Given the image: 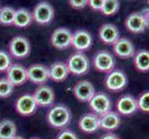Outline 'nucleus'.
<instances>
[{"label": "nucleus", "mask_w": 149, "mask_h": 139, "mask_svg": "<svg viewBox=\"0 0 149 139\" xmlns=\"http://www.w3.org/2000/svg\"><path fill=\"white\" fill-rule=\"evenodd\" d=\"M66 64L70 73L75 76L84 75L90 70L89 59L83 52H75L71 54L68 58Z\"/></svg>", "instance_id": "f03ea898"}, {"label": "nucleus", "mask_w": 149, "mask_h": 139, "mask_svg": "<svg viewBox=\"0 0 149 139\" xmlns=\"http://www.w3.org/2000/svg\"><path fill=\"white\" fill-rule=\"evenodd\" d=\"M31 139H41V138H39V137H33V138H31Z\"/></svg>", "instance_id": "c9c22d12"}, {"label": "nucleus", "mask_w": 149, "mask_h": 139, "mask_svg": "<svg viewBox=\"0 0 149 139\" xmlns=\"http://www.w3.org/2000/svg\"><path fill=\"white\" fill-rule=\"evenodd\" d=\"M71 38L72 33L67 28H58L51 34L50 41L55 48L63 50L70 47L71 45Z\"/></svg>", "instance_id": "9b49d317"}, {"label": "nucleus", "mask_w": 149, "mask_h": 139, "mask_svg": "<svg viewBox=\"0 0 149 139\" xmlns=\"http://www.w3.org/2000/svg\"><path fill=\"white\" fill-rule=\"evenodd\" d=\"M125 27L132 34H142L147 29L146 20L141 11L132 12L125 20Z\"/></svg>", "instance_id": "f3484780"}, {"label": "nucleus", "mask_w": 149, "mask_h": 139, "mask_svg": "<svg viewBox=\"0 0 149 139\" xmlns=\"http://www.w3.org/2000/svg\"><path fill=\"white\" fill-rule=\"evenodd\" d=\"M73 94L79 101L89 102L90 99L95 94V89L94 85L91 82L81 80L74 85Z\"/></svg>", "instance_id": "2eb2a0df"}, {"label": "nucleus", "mask_w": 149, "mask_h": 139, "mask_svg": "<svg viewBox=\"0 0 149 139\" xmlns=\"http://www.w3.org/2000/svg\"><path fill=\"white\" fill-rule=\"evenodd\" d=\"M142 14H143V17L146 20V26L147 28H149V8H143L142 10Z\"/></svg>", "instance_id": "72a5a7b5"}, {"label": "nucleus", "mask_w": 149, "mask_h": 139, "mask_svg": "<svg viewBox=\"0 0 149 139\" xmlns=\"http://www.w3.org/2000/svg\"><path fill=\"white\" fill-rule=\"evenodd\" d=\"M12 139H25V138L22 137V136H15Z\"/></svg>", "instance_id": "f704fd0d"}, {"label": "nucleus", "mask_w": 149, "mask_h": 139, "mask_svg": "<svg viewBox=\"0 0 149 139\" xmlns=\"http://www.w3.org/2000/svg\"><path fill=\"white\" fill-rule=\"evenodd\" d=\"M104 85L106 88L110 92H120L127 86L128 77L123 71L120 69H113L107 73Z\"/></svg>", "instance_id": "7ed1b4c3"}, {"label": "nucleus", "mask_w": 149, "mask_h": 139, "mask_svg": "<svg viewBox=\"0 0 149 139\" xmlns=\"http://www.w3.org/2000/svg\"><path fill=\"white\" fill-rule=\"evenodd\" d=\"M93 65L97 71L107 73L115 69L116 59L109 51L99 50L93 57Z\"/></svg>", "instance_id": "423d86ee"}, {"label": "nucleus", "mask_w": 149, "mask_h": 139, "mask_svg": "<svg viewBox=\"0 0 149 139\" xmlns=\"http://www.w3.org/2000/svg\"><path fill=\"white\" fill-rule=\"evenodd\" d=\"M54 14L55 11L53 7L47 1H42L38 3L34 7L32 12L33 20H35L38 24L41 25L50 23L54 19Z\"/></svg>", "instance_id": "0eeeda50"}, {"label": "nucleus", "mask_w": 149, "mask_h": 139, "mask_svg": "<svg viewBox=\"0 0 149 139\" xmlns=\"http://www.w3.org/2000/svg\"><path fill=\"white\" fill-rule=\"evenodd\" d=\"M33 98L38 107L47 108L53 106L55 102V92L50 86L45 85H39L33 92Z\"/></svg>", "instance_id": "9d476101"}, {"label": "nucleus", "mask_w": 149, "mask_h": 139, "mask_svg": "<svg viewBox=\"0 0 149 139\" xmlns=\"http://www.w3.org/2000/svg\"><path fill=\"white\" fill-rule=\"evenodd\" d=\"M9 55H11L15 59H25L31 53V44L29 40L22 36L17 35L9 41L8 44Z\"/></svg>", "instance_id": "39448f33"}, {"label": "nucleus", "mask_w": 149, "mask_h": 139, "mask_svg": "<svg viewBox=\"0 0 149 139\" xmlns=\"http://www.w3.org/2000/svg\"><path fill=\"white\" fill-rule=\"evenodd\" d=\"M133 59V65L135 69L140 73L149 71V51L146 49H141L135 52Z\"/></svg>", "instance_id": "4be33fe9"}, {"label": "nucleus", "mask_w": 149, "mask_h": 139, "mask_svg": "<svg viewBox=\"0 0 149 139\" xmlns=\"http://www.w3.org/2000/svg\"><path fill=\"white\" fill-rule=\"evenodd\" d=\"M37 104L35 102L33 94H23L19 96L15 102V110L19 115L28 117L33 115L37 110Z\"/></svg>", "instance_id": "6e6552de"}, {"label": "nucleus", "mask_w": 149, "mask_h": 139, "mask_svg": "<svg viewBox=\"0 0 149 139\" xmlns=\"http://www.w3.org/2000/svg\"><path fill=\"white\" fill-rule=\"evenodd\" d=\"M49 78L56 82H64L70 75V71L68 67H67L66 62L63 61H56L49 67Z\"/></svg>", "instance_id": "412c9836"}, {"label": "nucleus", "mask_w": 149, "mask_h": 139, "mask_svg": "<svg viewBox=\"0 0 149 139\" xmlns=\"http://www.w3.org/2000/svg\"><path fill=\"white\" fill-rule=\"evenodd\" d=\"M117 112L120 115L132 116L138 110L137 99L132 95L121 96L116 103Z\"/></svg>", "instance_id": "ddd939ff"}, {"label": "nucleus", "mask_w": 149, "mask_h": 139, "mask_svg": "<svg viewBox=\"0 0 149 139\" xmlns=\"http://www.w3.org/2000/svg\"><path fill=\"white\" fill-rule=\"evenodd\" d=\"M70 5L73 8L81 9L88 6V0H69Z\"/></svg>", "instance_id": "7c9ffc66"}, {"label": "nucleus", "mask_w": 149, "mask_h": 139, "mask_svg": "<svg viewBox=\"0 0 149 139\" xmlns=\"http://www.w3.org/2000/svg\"><path fill=\"white\" fill-rule=\"evenodd\" d=\"M78 126L81 132L85 133H94L100 129L99 116L93 112L85 113L79 119Z\"/></svg>", "instance_id": "a211bd4d"}, {"label": "nucleus", "mask_w": 149, "mask_h": 139, "mask_svg": "<svg viewBox=\"0 0 149 139\" xmlns=\"http://www.w3.org/2000/svg\"><path fill=\"white\" fill-rule=\"evenodd\" d=\"M113 51L117 57L121 59H128L132 58L135 54V47L131 40L121 37L113 45Z\"/></svg>", "instance_id": "dca6fc26"}, {"label": "nucleus", "mask_w": 149, "mask_h": 139, "mask_svg": "<svg viewBox=\"0 0 149 139\" xmlns=\"http://www.w3.org/2000/svg\"><path fill=\"white\" fill-rule=\"evenodd\" d=\"M7 78L11 82L14 86L24 85L28 81L27 70L19 63H12L6 71Z\"/></svg>", "instance_id": "4468645a"}, {"label": "nucleus", "mask_w": 149, "mask_h": 139, "mask_svg": "<svg viewBox=\"0 0 149 139\" xmlns=\"http://www.w3.org/2000/svg\"><path fill=\"white\" fill-rule=\"evenodd\" d=\"M99 139H120V137L118 136L116 133H112V132H109V133H104Z\"/></svg>", "instance_id": "473e14b6"}, {"label": "nucleus", "mask_w": 149, "mask_h": 139, "mask_svg": "<svg viewBox=\"0 0 149 139\" xmlns=\"http://www.w3.org/2000/svg\"><path fill=\"white\" fill-rule=\"evenodd\" d=\"M120 9L119 0H104L100 11L106 16H113Z\"/></svg>", "instance_id": "393cba45"}, {"label": "nucleus", "mask_w": 149, "mask_h": 139, "mask_svg": "<svg viewBox=\"0 0 149 139\" xmlns=\"http://www.w3.org/2000/svg\"><path fill=\"white\" fill-rule=\"evenodd\" d=\"M15 10L11 7L0 8V23L2 25H11L14 22Z\"/></svg>", "instance_id": "a878e982"}, {"label": "nucleus", "mask_w": 149, "mask_h": 139, "mask_svg": "<svg viewBox=\"0 0 149 139\" xmlns=\"http://www.w3.org/2000/svg\"><path fill=\"white\" fill-rule=\"evenodd\" d=\"M88 103L92 112L98 116L110 111L113 106L110 96L104 92H95Z\"/></svg>", "instance_id": "20e7f679"}, {"label": "nucleus", "mask_w": 149, "mask_h": 139, "mask_svg": "<svg viewBox=\"0 0 149 139\" xmlns=\"http://www.w3.org/2000/svg\"><path fill=\"white\" fill-rule=\"evenodd\" d=\"M56 139H79V137L76 135L75 132L65 128V129H62L56 135Z\"/></svg>", "instance_id": "c756f323"}, {"label": "nucleus", "mask_w": 149, "mask_h": 139, "mask_svg": "<svg viewBox=\"0 0 149 139\" xmlns=\"http://www.w3.org/2000/svg\"><path fill=\"white\" fill-rule=\"evenodd\" d=\"M27 70L28 81L35 85H45L50 79L49 78V69L44 64H32Z\"/></svg>", "instance_id": "1a4fd4ad"}, {"label": "nucleus", "mask_w": 149, "mask_h": 139, "mask_svg": "<svg viewBox=\"0 0 149 139\" xmlns=\"http://www.w3.org/2000/svg\"><path fill=\"white\" fill-rule=\"evenodd\" d=\"M136 99L138 104V110L143 112L149 113V91L143 92Z\"/></svg>", "instance_id": "cd10ccee"}, {"label": "nucleus", "mask_w": 149, "mask_h": 139, "mask_svg": "<svg viewBox=\"0 0 149 139\" xmlns=\"http://www.w3.org/2000/svg\"><path fill=\"white\" fill-rule=\"evenodd\" d=\"M71 119H72L71 111L64 104L51 106L47 113V123L55 129H65L70 123Z\"/></svg>", "instance_id": "f257e3e1"}, {"label": "nucleus", "mask_w": 149, "mask_h": 139, "mask_svg": "<svg viewBox=\"0 0 149 139\" xmlns=\"http://www.w3.org/2000/svg\"><path fill=\"white\" fill-rule=\"evenodd\" d=\"M99 38L105 45H113L120 38V31L116 25L112 23H105L99 28Z\"/></svg>", "instance_id": "6ab92c4d"}, {"label": "nucleus", "mask_w": 149, "mask_h": 139, "mask_svg": "<svg viewBox=\"0 0 149 139\" xmlns=\"http://www.w3.org/2000/svg\"><path fill=\"white\" fill-rule=\"evenodd\" d=\"M120 115L117 111L110 110L99 116L100 128L107 132L117 130L120 125Z\"/></svg>", "instance_id": "aec40b11"}, {"label": "nucleus", "mask_w": 149, "mask_h": 139, "mask_svg": "<svg viewBox=\"0 0 149 139\" xmlns=\"http://www.w3.org/2000/svg\"><path fill=\"white\" fill-rule=\"evenodd\" d=\"M147 3H148V5H149V0H147Z\"/></svg>", "instance_id": "e433bc0d"}, {"label": "nucleus", "mask_w": 149, "mask_h": 139, "mask_svg": "<svg viewBox=\"0 0 149 139\" xmlns=\"http://www.w3.org/2000/svg\"><path fill=\"white\" fill-rule=\"evenodd\" d=\"M104 0H88V6L94 10H100Z\"/></svg>", "instance_id": "2f4dec72"}, {"label": "nucleus", "mask_w": 149, "mask_h": 139, "mask_svg": "<svg viewBox=\"0 0 149 139\" xmlns=\"http://www.w3.org/2000/svg\"><path fill=\"white\" fill-rule=\"evenodd\" d=\"M15 86L7 77L0 78V98H7L13 94Z\"/></svg>", "instance_id": "bb28decb"}, {"label": "nucleus", "mask_w": 149, "mask_h": 139, "mask_svg": "<svg viewBox=\"0 0 149 139\" xmlns=\"http://www.w3.org/2000/svg\"><path fill=\"white\" fill-rule=\"evenodd\" d=\"M12 64L11 57L4 50H0V73H6L9 66Z\"/></svg>", "instance_id": "c85d7f7f"}, {"label": "nucleus", "mask_w": 149, "mask_h": 139, "mask_svg": "<svg viewBox=\"0 0 149 139\" xmlns=\"http://www.w3.org/2000/svg\"><path fill=\"white\" fill-rule=\"evenodd\" d=\"M15 136H17L16 123L9 119L0 122V139H12Z\"/></svg>", "instance_id": "b1692460"}, {"label": "nucleus", "mask_w": 149, "mask_h": 139, "mask_svg": "<svg viewBox=\"0 0 149 139\" xmlns=\"http://www.w3.org/2000/svg\"><path fill=\"white\" fill-rule=\"evenodd\" d=\"M93 45V36L86 30H77L72 34L71 45L77 52H84L88 50Z\"/></svg>", "instance_id": "f8f14e48"}, {"label": "nucleus", "mask_w": 149, "mask_h": 139, "mask_svg": "<svg viewBox=\"0 0 149 139\" xmlns=\"http://www.w3.org/2000/svg\"><path fill=\"white\" fill-rule=\"evenodd\" d=\"M33 15L26 8H19L15 11L13 25L18 28H26L33 22Z\"/></svg>", "instance_id": "5701e85b"}]
</instances>
